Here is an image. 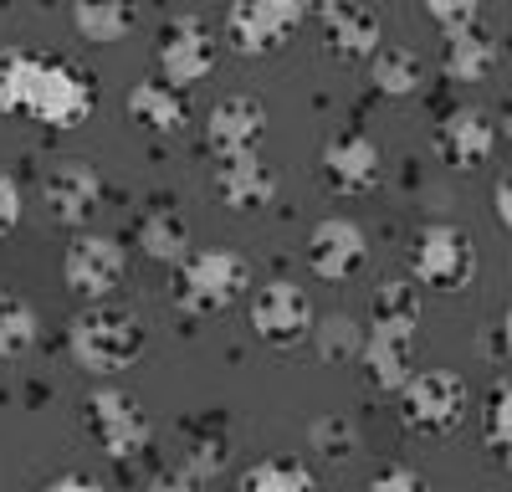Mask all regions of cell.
I'll list each match as a JSON object with an SVG mask.
<instances>
[{
  "instance_id": "cell-25",
  "label": "cell",
  "mask_w": 512,
  "mask_h": 492,
  "mask_svg": "<svg viewBox=\"0 0 512 492\" xmlns=\"http://www.w3.org/2000/svg\"><path fill=\"white\" fill-rule=\"evenodd\" d=\"M236 487L241 492H313L318 487V472L313 467H303L297 457H267V462H256V467H246L241 477H236Z\"/></svg>"
},
{
  "instance_id": "cell-27",
  "label": "cell",
  "mask_w": 512,
  "mask_h": 492,
  "mask_svg": "<svg viewBox=\"0 0 512 492\" xmlns=\"http://www.w3.org/2000/svg\"><path fill=\"white\" fill-rule=\"evenodd\" d=\"M36 308L21 298V293H0V364L6 359H21L31 344H36Z\"/></svg>"
},
{
  "instance_id": "cell-38",
  "label": "cell",
  "mask_w": 512,
  "mask_h": 492,
  "mask_svg": "<svg viewBox=\"0 0 512 492\" xmlns=\"http://www.w3.org/2000/svg\"><path fill=\"white\" fill-rule=\"evenodd\" d=\"M497 134H502V139H512V103L502 108V129H497Z\"/></svg>"
},
{
  "instance_id": "cell-6",
  "label": "cell",
  "mask_w": 512,
  "mask_h": 492,
  "mask_svg": "<svg viewBox=\"0 0 512 492\" xmlns=\"http://www.w3.org/2000/svg\"><path fill=\"white\" fill-rule=\"evenodd\" d=\"M400 400V421L415 436H451L461 431L466 410H472V390L451 369H415V375L395 390Z\"/></svg>"
},
{
  "instance_id": "cell-5",
  "label": "cell",
  "mask_w": 512,
  "mask_h": 492,
  "mask_svg": "<svg viewBox=\"0 0 512 492\" xmlns=\"http://www.w3.org/2000/svg\"><path fill=\"white\" fill-rule=\"evenodd\" d=\"M477 241L472 231H461L451 221H431L420 226L415 241H410V272L420 287L431 293H466L477 282Z\"/></svg>"
},
{
  "instance_id": "cell-24",
  "label": "cell",
  "mask_w": 512,
  "mask_h": 492,
  "mask_svg": "<svg viewBox=\"0 0 512 492\" xmlns=\"http://www.w3.org/2000/svg\"><path fill=\"white\" fill-rule=\"evenodd\" d=\"M482 441L492 451V462L502 472H512V375H502V380L487 385V400H482Z\"/></svg>"
},
{
  "instance_id": "cell-29",
  "label": "cell",
  "mask_w": 512,
  "mask_h": 492,
  "mask_svg": "<svg viewBox=\"0 0 512 492\" xmlns=\"http://www.w3.org/2000/svg\"><path fill=\"white\" fill-rule=\"evenodd\" d=\"M41 52H26V47H6L0 52V113H21V98H26V82H31V67H36Z\"/></svg>"
},
{
  "instance_id": "cell-13",
  "label": "cell",
  "mask_w": 512,
  "mask_h": 492,
  "mask_svg": "<svg viewBox=\"0 0 512 492\" xmlns=\"http://www.w3.org/2000/svg\"><path fill=\"white\" fill-rule=\"evenodd\" d=\"M41 200H47V216L57 226L82 231L103 205V175L88 159H62V164H52V175L41 180Z\"/></svg>"
},
{
  "instance_id": "cell-23",
  "label": "cell",
  "mask_w": 512,
  "mask_h": 492,
  "mask_svg": "<svg viewBox=\"0 0 512 492\" xmlns=\"http://www.w3.org/2000/svg\"><path fill=\"white\" fill-rule=\"evenodd\" d=\"M139 21V6L134 0H77L72 6V26L82 41H93V47H108V41H123Z\"/></svg>"
},
{
  "instance_id": "cell-35",
  "label": "cell",
  "mask_w": 512,
  "mask_h": 492,
  "mask_svg": "<svg viewBox=\"0 0 512 492\" xmlns=\"http://www.w3.org/2000/svg\"><path fill=\"white\" fill-rule=\"evenodd\" d=\"M303 6H308V11H313V16H318V21L328 26V21H338V16H349V11H359L364 0H303Z\"/></svg>"
},
{
  "instance_id": "cell-22",
  "label": "cell",
  "mask_w": 512,
  "mask_h": 492,
  "mask_svg": "<svg viewBox=\"0 0 512 492\" xmlns=\"http://www.w3.org/2000/svg\"><path fill=\"white\" fill-rule=\"evenodd\" d=\"M379 41H384L379 36V16L369 6H359V11H349V16H338V21L323 26V52L338 57V62H369L379 52Z\"/></svg>"
},
{
  "instance_id": "cell-18",
  "label": "cell",
  "mask_w": 512,
  "mask_h": 492,
  "mask_svg": "<svg viewBox=\"0 0 512 492\" xmlns=\"http://www.w3.org/2000/svg\"><path fill=\"white\" fill-rule=\"evenodd\" d=\"M123 108L149 134H185L190 129V98H185V88H175V82H164V77L134 82L128 98H123Z\"/></svg>"
},
{
  "instance_id": "cell-28",
  "label": "cell",
  "mask_w": 512,
  "mask_h": 492,
  "mask_svg": "<svg viewBox=\"0 0 512 492\" xmlns=\"http://www.w3.org/2000/svg\"><path fill=\"white\" fill-rule=\"evenodd\" d=\"M308 451H318V457L328 462H349L359 451V431L349 416H338V410H328V416L308 421Z\"/></svg>"
},
{
  "instance_id": "cell-15",
  "label": "cell",
  "mask_w": 512,
  "mask_h": 492,
  "mask_svg": "<svg viewBox=\"0 0 512 492\" xmlns=\"http://www.w3.org/2000/svg\"><path fill=\"white\" fill-rule=\"evenodd\" d=\"M267 139V103L251 98V93H231L216 108L205 113V144L216 159L226 154H246V149H262Z\"/></svg>"
},
{
  "instance_id": "cell-36",
  "label": "cell",
  "mask_w": 512,
  "mask_h": 492,
  "mask_svg": "<svg viewBox=\"0 0 512 492\" xmlns=\"http://www.w3.org/2000/svg\"><path fill=\"white\" fill-rule=\"evenodd\" d=\"M47 487H88V492H98V477H88V472H57Z\"/></svg>"
},
{
  "instance_id": "cell-14",
  "label": "cell",
  "mask_w": 512,
  "mask_h": 492,
  "mask_svg": "<svg viewBox=\"0 0 512 492\" xmlns=\"http://www.w3.org/2000/svg\"><path fill=\"white\" fill-rule=\"evenodd\" d=\"M216 195L226 200V211L251 216V211H267L277 200V170L262 159V149H246V154H226L216 159Z\"/></svg>"
},
{
  "instance_id": "cell-19",
  "label": "cell",
  "mask_w": 512,
  "mask_h": 492,
  "mask_svg": "<svg viewBox=\"0 0 512 492\" xmlns=\"http://www.w3.org/2000/svg\"><path fill=\"white\" fill-rule=\"evenodd\" d=\"M134 241H139V252L149 262L175 267L190 252V226H185V216L175 211V205H149V211L139 216V226H134Z\"/></svg>"
},
{
  "instance_id": "cell-31",
  "label": "cell",
  "mask_w": 512,
  "mask_h": 492,
  "mask_svg": "<svg viewBox=\"0 0 512 492\" xmlns=\"http://www.w3.org/2000/svg\"><path fill=\"white\" fill-rule=\"evenodd\" d=\"M221 467H226V441L221 436H195L190 451H185V472L195 482H205V477H216Z\"/></svg>"
},
{
  "instance_id": "cell-37",
  "label": "cell",
  "mask_w": 512,
  "mask_h": 492,
  "mask_svg": "<svg viewBox=\"0 0 512 492\" xmlns=\"http://www.w3.org/2000/svg\"><path fill=\"white\" fill-rule=\"evenodd\" d=\"M497 334H502V349L512 354V303H507V313H502V323H497Z\"/></svg>"
},
{
  "instance_id": "cell-34",
  "label": "cell",
  "mask_w": 512,
  "mask_h": 492,
  "mask_svg": "<svg viewBox=\"0 0 512 492\" xmlns=\"http://www.w3.org/2000/svg\"><path fill=\"white\" fill-rule=\"evenodd\" d=\"M492 211H497V226L512 231V170H502L492 185Z\"/></svg>"
},
{
  "instance_id": "cell-12",
  "label": "cell",
  "mask_w": 512,
  "mask_h": 492,
  "mask_svg": "<svg viewBox=\"0 0 512 492\" xmlns=\"http://www.w3.org/2000/svg\"><path fill=\"white\" fill-rule=\"evenodd\" d=\"M318 175L333 195H369L384 180V154L364 129H338L318 154Z\"/></svg>"
},
{
  "instance_id": "cell-26",
  "label": "cell",
  "mask_w": 512,
  "mask_h": 492,
  "mask_svg": "<svg viewBox=\"0 0 512 492\" xmlns=\"http://www.w3.org/2000/svg\"><path fill=\"white\" fill-rule=\"evenodd\" d=\"M308 344H313V354H318L323 364H349V359L364 354V328H359V318H349V313H328V318L313 323Z\"/></svg>"
},
{
  "instance_id": "cell-3",
  "label": "cell",
  "mask_w": 512,
  "mask_h": 492,
  "mask_svg": "<svg viewBox=\"0 0 512 492\" xmlns=\"http://www.w3.org/2000/svg\"><path fill=\"white\" fill-rule=\"evenodd\" d=\"M246 287H251V267L231 246H200V252H185V262H175V303L190 318H216L236 308Z\"/></svg>"
},
{
  "instance_id": "cell-33",
  "label": "cell",
  "mask_w": 512,
  "mask_h": 492,
  "mask_svg": "<svg viewBox=\"0 0 512 492\" xmlns=\"http://www.w3.org/2000/svg\"><path fill=\"white\" fill-rule=\"evenodd\" d=\"M21 226V185L0 170V236H11Z\"/></svg>"
},
{
  "instance_id": "cell-1",
  "label": "cell",
  "mask_w": 512,
  "mask_h": 492,
  "mask_svg": "<svg viewBox=\"0 0 512 492\" xmlns=\"http://www.w3.org/2000/svg\"><path fill=\"white\" fill-rule=\"evenodd\" d=\"M415 344H420V303L410 282H384L374 293V318L364 328V375L379 390H400L415 375Z\"/></svg>"
},
{
  "instance_id": "cell-4",
  "label": "cell",
  "mask_w": 512,
  "mask_h": 492,
  "mask_svg": "<svg viewBox=\"0 0 512 492\" xmlns=\"http://www.w3.org/2000/svg\"><path fill=\"white\" fill-rule=\"evenodd\" d=\"M93 103H98V88L77 62L36 57L26 98H21V118H36V123H47V129H77V123L93 113Z\"/></svg>"
},
{
  "instance_id": "cell-17",
  "label": "cell",
  "mask_w": 512,
  "mask_h": 492,
  "mask_svg": "<svg viewBox=\"0 0 512 492\" xmlns=\"http://www.w3.org/2000/svg\"><path fill=\"white\" fill-rule=\"evenodd\" d=\"M497 149V123L482 108H451L436 123V154L451 170H482Z\"/></svg>"
},
{
  "instance_id": "cell-16",
  "label": "cell",
  "mask_w": 512,
  "mask_h": 492,
  "mask_svg": "<svg viewBox=\"0 0 512 492\" xmlns=\"http://www.w3.org/2000/svg\"><path fill=\"white\" fill-rule=\"evenodd\" d=\"M364 262H369V236H364L359 221L328 216V221L313 226V236H308V267L323 282H349Z\"/></svg>"
},
{
  "instance_id": "cell-20",
  "label": "cell",
  "mask_w": 512,
  "mask_h": 492,
  "mask_svg": "<svg viewBox=\"0 0 512 492\" xmlns=\"http://www.w3.org/2000/svg\"><path fill=\"white\" fill-rule=\"evenodd\" d=\"M497 41L482 31V21L477 26H466V31H451L446 36V52H441V72L451 77V82H487L492 77V67H497Z\"/></svg>"
},
{
  "instance_id": "cell-9",
  "label": "cell",
  "mask_w": 512,
  "mask_h": 492,
  "mask_svg": "<svg viewBox=\"0 0 512 492\" xmlns=\"http://www.w3.org/2000/svg\"><path fill=\"white\" fill-rule=\"evenodd\" d=\"M313 323H318L313 298H308L292 277H272V282H262V287L251 293V328H256V339L272 344V349L308 344Z\"/></svg>"
},
{
  "instance_id": "cell-11",
  "label": "cell",
  "mask_w": 512,
  "mask_h": 492,
  "mask_svg": "<svg viewBox=\"0 0 512 492\" xmlns=\"http://www.w3.org/2000/svg\"><path fill=\"white\" fill-rule=\"evenodd\" d=\"M123 272H128L123 241L118 236H103V231H77L72 246H67V257H62V282L72 287L77 298H88V303L113 298Z\"/></svg>"
},
{
  "instance_id": "cell-8",
  "label": "cell",
  "mask_w": 512,
  "mask_h": 492,
  "mask_svg": "<svg viewBox=\"0 0 512 492\" xmlns=\"http://www.w3.org/2000/svg\"><path fill=\"white\" fill-rule=\"evenodd\" d=\"M303 0H231L226 6V41L241 57H272L287 47V36L303 26Z\"/></svg>"
},
{
  "instance_id": "cell-10",
  "label": "cell",
  "mask_w": 512,
  "mask_h": 492,
  "mask_svg": "<svg viewBox=\"0 0 512 492\" xmlns=\"http://www.w3.org/2000/svg\"><path fill=\"white\" fill-rule=\"evenodd\" d=\"M216 31H210L200 16H175L159 26V41H154V62H159V77L175 82V88H195L216 72Z\"/></svg>"
},
{
  "instance_id": "cell-7",
  "label": "cell",
  "mask_w": 512,
  "mask_h": 492,
  "mask_svg": "<svg viewBox=\"0 0 512 492\" xmlns=\"http://www.w3.org/2000/svg\"><path fill=\"white\" fill-rule=\"evenodd\" d=\"M82 431L93 436V446L108 462H134L139 451H149L154 426L144 416V405L123 390H93L82 400Z\"/></svg>"
},
{
  "instance_id": "cell-21",
  "label": "cell",
  "mask_w": 512,
  "mask_h": 492,
  "mask_svg": "<svg viewBox=\"0 0 512 492\" xmlns=\"http://www.w3.org/2000/svg\"><path fill=\"white\" fill-rule=\"evenodd\" d=\"M369 82L384 98H415L425 82V62H420V52L400 47V41H390V47L379 41V52L369 57Z\"/></svg>"
},
{
  "instance_id": "cell-2",
  "label": "cell",
  "mask_w": 512,
  "mask_h": 492,
  "mask_svg": "<svg viewBox=\"0 0 512 492\" xmlns=\"http://www.w3.org/2000/svg\"><path fill=\"white\" fill-rule=\"evenodd\" d=\"M144 344H149L144 318L108 303V298L88 303L67 323V354H72L77 369H88V375H118V369L139 364Z\"/></svg>"
},
{
  "instance_id": "cell-32",
  "label": "cell",
  "mask_w": 512,
  "mask_h": 492,
  "mask_svg": "<svg viewBox=\"0 0 512 492\" xmlns=\"http://www.w3.org/2000/svg\"><path fill=\"white\" fill-rule=\"evenodd\" d=\"M369 487H374V492H420L425 477H420L415 467H379V472L369 477Z\"/></svg>"
},
{
  "instance_id": "cell-30",
  "label": "cell",
  "mask_w": 512,
  "mask_h": 492,
  "mask_svg": "<svg viewBox=\"0 0 512 492\" xmlns=\"http://www.w3.org/2000/svg\"><path fill=\"white\" fill-rule=\"evenodd\" d=\"M420 6H425V16H431L446 36L482 21V0H420Z\"/></svg>"
}]
</instances>
